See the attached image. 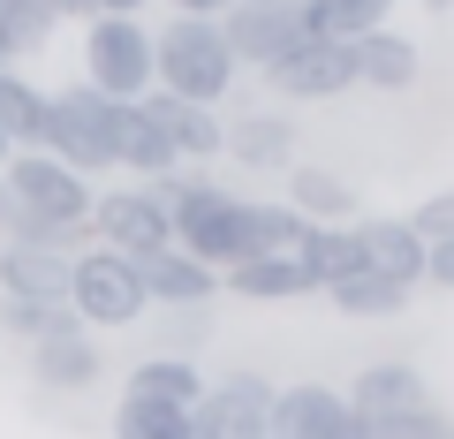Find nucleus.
Listing matches in <instances>:
<instances>
[{
	"instance_id": "2eb2a0df",
	"label": "nucleus",
	"mask_w": 454,
	"mask_h": 439,
	"mask_svg": "<svg viewBox=\"0 0 454 439\" xmlns=\"http://www.w3.org/2000/svg\"><path fill=\"white\" fill-rule=\"evenodd\" d=\"M220 152H235L250 175H288V167H295V129L280 114H243L235 129H227Z\"/></svg>"
},
{
	"instance_id": "f3484780",
	"label": "nucleus",
	"mask_w": 454,
	"mask_h": 439,
	"mask_svg": "<svg viewBox=\"0 0 454 439\" xmlns=\"http://www.w3.org/2000/svg\"><path fill=\"white\" fill-rule=\"evenodd\" d=\"M38 349V379H46L53 394H83L98 379V341L91 325H76V333H53V341H31Z\"/></svg>"
},
{
	"instance_id": "4468645a",
	"label": "nucleus",
	"mask_w": 454,
	"mask_h": 439,
	"mask_svg": "<svg viewBox=\"0 0 454 439\" xmlns=\"http://www.w3.org/2000/svg\"><path fill=\"white\" fill-rule=\"evenodd\" d=\"M340 402L356 409V417H402V409H424V372L417 364H372L356 379V394H340Z\"/></svg>"
},
{
	"instance_id": "39448f33",
	"label": "nucleus",
	"mask_w": 454,
	"mask_h": 439,
	"mask_svg": "<svg viewBox=\"0 0 454 439\" xmlns=\"http://www.w3.org/2000/svg\"><path fill=\"white\" fill-rule=\"evenodd\" d=\"M190 439H273V387L258 372L212 379L190 402Z\"/></svg>"
},
{
	"instance_id": "5701e85b",
	"label": "nucleus",
	"mask_w": 454,
	"mask_h": 439,
	"mask_svg": "<svg viewBox=\"0 0 454 439\" xmlns=\"http://www.w3.org/2000/svg\"><path fill=\"white\" fill-rule=\"evenodd\" d=\"M114 439H190V409L182 402H152V394H121Z\"/></svg>"
},
{
	"instance_id": "a878e982",
	"label": "nucleus",
	"mask_w": 454,
	"mask_h": 439,
	"mask_svg": "<svg viewBox=\"0 0 454 439\" xmlns=\"http://www.w3.org/2000/svg\"><path fill=\"white\" fill-rule=\"evenodd\" d=\"M38 114H46V91L0 68V137H8L16 152H31L38 145Z\"/></svg>"
},
{
	"instance_id": "423d86ee",
	"label": "nucleus",
	"mask_w": 454,
	"mask_h": 439,
	"mask_svg": "<svg viewBox=\"0 0 454 439\" xmlns=\"http://www.w3.org/2000/svg\"><path fill=\"white\" fill-rule=\"evenodd\" d=\"M83 228H91L98 250H114V258H145V250L175 243V235H167V205H160V190H152V182L91 197V220H83Z\"/></svg>"
},
{
	"instance_id": "b1692460",
	"label": "nucleus",
	"mask_w": 454,
	"mask_h": 439,
	"mask_svg": "<svg viewBox=\"0 0 454 439\" xmlns=\"http://www.w3.org/2000/svg\"><path fill=\"white\" fill-rule=\"evenodd\" d=\"M333 310H348V318H394V310L409 303V288L402 280H387V273H372V265H364V273H348V280H333Z\"/></svg>"
},
{
	"instance_id": "9d476101",
	"label": "nucleus",
	"mask_w": 454,
	"mask_h": 439,
	"mask_svg": "<svg viewBox=\"0 0 454 439\" xmlns=\"http://www.w3.org/2000/svg\"><path fill=\"white\" fill-rule=\"evenodd\" d=\"M137 106H145V122L167 137V152H175V160H212V152L227 145V122L212 114V106H197V98H175V91H145Z\"/></svg>"
},
{
	"instance_id": "6e6552de",
	"label": "nucleus",
	"mask_w": 454,
	"mask_h": 439,
	"mask_svg": "<svg viewBox=\"0 0 454 439\" xmlns=\"http://www.w3.org/2000/svg\"><path fill=\"white\" fill-rule=\"evenodd\" d=\"M265 83H273L288 106H318V98H340L348 83H356V68H348V46L340 38H295L280 61L258 68Z\"/></svg>"
},
{
	"instance_id": "20e7f679",
	"label": "nucleus",
	"mask_w": 454,
	"mask_h": 439,
	"mask_svg": "<svg viewBox=\"0 0 454 439\" xmlns=\"http://www.w3.org/2000/svg\"><path fill=\"white\" fill-rule=\"evenodd\" d=\"M0 182H8V197H16L23 212H46V220H61V228H83V220H91V197H98L91 175L61 167L53 152H8Z\"/></svg>"
},
{
	"instance_id": "4be33fe9",
	"label": "nucleus",
	"mask_w": 454,
	"mask_h": 439,
	"mask_svg": "<svg viewBox=\"0 0 454 439\" xmlns=\"http://www.w3.org/2000/svg\"><path fill=\"white\" fill-rule=\"evenodd\" d=\"M121 394H152V402H182L190 409L197 394H205V372H197V357H145Z\"/></svg>"
},
{
	"instance_id": "bb28decb",
	"label": "nucleus",
	"mask_w": 454,
	"mask_h": 439,
	"mask_svg": "<svg viewBox=\"0 0 454 439\" xmlns=\"http://www.w3.org/2000/svg\"><path fill=\"white\" fill-rule=\"evenodd\" d=\"M0 325L23 333V341H53V333H76V310L68 303H31V295H0Z\"/></svg>"
},
{
	"instance_id": "aec40b11",
	"label": "nucleus",
	"mask_w": 454,
	"mask_h": 439,
	"mask_svg": "<svg viewBox=\"0 0 454 439\" xmlns=\"http://www.w3.org/2000/svg\"><path fill=\"white\" fill-rule=\"evenodd\" d=\"M387 16H394V0H303L310 38H340V46H356V38L379 31Z\"/></svg>"
},
{
	"instance_id": "2f4dec72",
	"label": "nucleus",
	"mask_w": 454,
	"mask_h": 439,
	"mask_svg": "<svg viewBox=\"0 0 454 439\" xmlns=\"http://www.w3.org/2000/svg\"><path fill=\"white\" fill-rule=\"evenodd\" d=\"M318 439H372V417H356V409L340 402V417H333V424H325V432H318Z\"/></svg>"
},
{
	"instance_id": "72a5a7b5",
	"label": "nucleus",
	"mask_w": 454,
	"mask_h": 439,
	"mask_svg": "<svg viewBox=\"0 0 454 439\" xmlns=\"http://www.w3.org/2000/svg\"><path fill=\"white\" fill-rule=\"evenodd\" d=\"M91 16H145V0H91Z\"/></svg>"
},
{
	"instance_id": "7c9ffc66",
	"label": "nucleus",
	"mask_w": 454,
	"mask_h": 439,
	"mask_svg": "<svg viewBox=\"0 0 454 439\" xmlns=\"http://www.w3.org/2000/svg\"><path fill=\"white\" fill-rule=\"evenodd\" d=\"M424 280L432 288H454V243H424Z\"/></svg>"
},
{
	"instance_id": "f257e3e1",
	"label": "nucleus",
	"mask_w": 454,
	"mask_h": 439,
	"mask_svg": "<svg viewBox=\"0 0 454 439\" xmlns=\"http://www.w3.org/2000/svg\"><path fill=\"white\" fill-rule=\"evenodd\" d=\"M235 76H243V61L227 53V38H220L212 16H175L160 38H152V91L220 106V98L235 91Z\"/></svg>"
},
{
	"instance_id": "cd10ccee",
	"label": "nucleus",
	"mask_w": 454,
	"mask_h": 439,
	"mask_svg": "<svg viewBox=\"0 0 454 439\" xmlns=\"http://www.w3.org/2000/svg\"><path fill=\"white\" fill-rule=\"evenodd\" d=\"M0 38H8V53L23 61V53H38L53 38V16L38 8V0H0Z\"/></svg>"
},
{
	"instance_id": "a211bd4d",
	"label": "nucleus",
	"mask_w": 454,
	"mask_h": 439,
	"mask_svg": "<svg viewBox=\"0 0 454 439\" xmlns=\"http://www.w3.org/2000/svg\"><path fill=\"white\" fill-rule=\"evenodd\" d=\"M340 417V394L303 379V387H273V439H318Z\"/></svg>"
},
{
	"instance_id": "412c9836",
	"label": "nucleus",
	"mask_w": 454,
	"mask_h": 439,
	"mask_svg": "<svg viewBox=\"0 0 454 439\" xmlns=\"http://www.w3.org/2000/svg\"><path fill=\"white\" fill-rule=\"evenodd\" d=\"M310 273V288H333V280H348V273H364V250H356V228H310V243H303V258H295Z\"/></svg>"
},
{
	"instance_id": "c756f323",
	"label": "nucleus",
	"mask_w": 454,
	"mask_h": 439,
	"mask_svg": "<svg viewBox=\"0 0 454 439\" xmlns=\"http://www.w3.org/2000/svg\"><path fill=\"white\" fill-rule=\"evenodd\" d=\"M409 228H417V243H454V190L424 197V205L409 212Z\"/></svg>"
},
{
	"instance_id": "1a4fd4ad",
	"label": "nucleus",
	"mask_w": 454,
	"mask_h": 439,
	"mask_svg": "<svg viewBox=\"0 0 454 439\" xmlns=\"http://www.w3.org/2000/svg\"><path fill=\"white\" fill-rule=\"evenodd\" d=\"M129 265H137L145 303H167V310H205L212 288H220V273H212V265H197L190 250H175V243L145 250V258H129Z\"/></svg>"
},
{
	"instance_id": "ddd939ff",
	"label": "nucleus",
	"mask_w": 454,
	"mask_h": 439,
	"mask_svg": "<svg viewBox=\"0 0 454 439\" xmlns=\"http://www.w3.org/2000/svg\"><path fill=\"white\" fill-rule=\"evenodd\" d=\"M0 295H31V303H68V258H61V250H23V243H0Z\"/></svg>"
},
{
	"instance_id": "393cba45",
	"label": "nucleus",
	"mask_w": 454,
	"mask_h": 439,
	"mask_svg": "<svg viewBox=\"0 0 454 439\" xmlns=\"http://www.w3.org/2000/svg\"><path fill=\"white\" fill-rule=\"evenodd\" d=\"M250 243H258V258H303L310 220L295 205H250Z\"/></svg>"
},
{
	"instance_id": "f03ea898",
	"label": "nucleus",
	"mask_w": 454,
	"mask_h": 439,
	"mask_svg": "<svg viewBox=\"0 0 454 439\" xmlns=\"http://www.w3.org/2000/svg\"><path fill=\"white\" fill-rule=\"evenodd\" d=\"M83 83L106 98L152 91V31L137 16H91L83 23Z\"/></svg>"
},
{
	"instance_id": "dca6fc26",
	"label": "nucleus",
	"mask_w": 454,
	"mask_h": 439,
	"mask_svg": "<svg viewBox=\"0 0 454 439\" xmlns=\"http://www.w3.org/2000/svg\"><path fill=\"white\" fill-rule=\"evenodd\" d=\"M288 205L303 212L310 228H348L356 220V190L333 167H288Z\"/></svg>"
},
{
	"instance_id": "c9c22d12",
	"label": "nucleus",
	"mask_w": 454,
	"mask_h": 439,
	"mask_svg": "<svg viewBox=\"0 0 454 439\" xmlns=\"http://www.w3.org/2000/svg\"><path fill=\"white\" fill-rule=\"evenodd\" d=\"M8 205H16V197H8V182H0V220H8Z\"/></svg>"
},
{
	"instance_id": "4c0bfd02",
	"label": "nucleus",
	"mask_w": 454,
	"mask_h": 439,
	"mask_svg": "<svg viewBox=\"0 0 454 439\" xmlns=\"http://www.w3.org/2000/svg\"><path fill=\"white\" fill-rule=\"evenodd\" d=\"M8 61H16V53H8V38H0V68H8Z\"/></svg>"
},
{
	"instance_id": "7ed1b4c3",
	"label": "nucleus",
	"mask_w": 454,
	"mask_h": 439,
	"mask_svg": "<svg viewBox=\"0 0 454 439\" xmlns=\"http://www.w3.org/2000/svg\"><path fill=\"white\" fill-rule=\"evenodd\" d=\"M68 310H76L83 325H106V333H121V325L145 318V288H137V265L114 258V250H76L68 258Z\"/></svg>"
},
{
	"instance_id": "e433bc0d",
	"label": "nucleus",
	"mask_w": 454,
	"mask_h": 439,
	"mask_svg": "<svg viewBox=\"0 0 454 439\" xmlns=\"http://www.w3.org/2000/svg\"><path fill=\"white\" fill-rule=\"evenodd\" d=\"M424 8H432V16H447V8H454V0H424Z\"/></svg>"
},
{
	"instance_id": "f704fd0d",
	"label": "nucleus",
	"mask_w": 454,
	"mask_h": 439,
	"mask_svg": "<svg viewBox=\"0 0 454 439\" xmlns=\"http://www.w3.org/2000/svg\"><path fill=\"white\" fill-rule=\"evenodd\" d=\"M46 16H91V0H38Z\"/></svg>"
},
{
	"instance_id": "c85d7f7f",
	"label": "nucleus",
	"mask_w": 454,
	"mask_h": 439,
	"mask_svg": "<svg viewBox=\"0 0 454 439\" xmlns=\"http://www.w3.org/2000/svg\"><path fill=\"white\" fill-rule=\"evenodd\" d=\"M372 439H454V424L439 417L432 402H424V409H402V417H379Z\"/></svg>"
},
{
	"instance_id": "473e14b6",
	"label": "nucleus",
	"mask_w": 454,
	"mask_h": 439,
	"mask_svg": "<svg viewBox=\"0 0 454 439\" xmlns=\"http://www.w3.org/2000/svg\"><path fill=\"white\" fill-rule=\"evenodd\" d=\"M167 8H175V16H227L235 0H167Z\"/></svg>"
},
{
	"instance_id": "9b49d317",
	"label": "nucleus",
	"mask_w": 454,
	"mask_h": 439,
	"mask_svg": "<svg viewBox=\"0 0 454 439\" xmlns=\"http://www.w3.org/2000/svg\"><path fill=\"white\" fill-rule=\"evenodd\" d=\"M348 68H356V83H372V91H409V83L424 76V53H417V38H402L394 23H379V31H364L356 46H348Z\"/></svg>"
},
{
	"instance_id": "0eeeda50",
	"label": "nucleus",
	"mask_w": 454,
	"mask_h": 439,
	"mask_svg": "<svg viewBox=\"0 0 454 439\" xmlns=\"http://www.w3.org/2000/svg\"><path fill=\"white\" fill-rule=\"evenodd\" d=\"M212 23H220L227 53H235L243 68H265V61H280L295 38H310L303 0H235V8H227V16H212Z\"/></svg>"
},
{
	"instance_id": "58836bf2",
	"label": "nucleus",
	"mask_w": 454,
	"mask_h": 439,
	"mask_svg": "<svg viewBox=\"0 0 454 439\" xmlns=\"http://www.w3.org/2000/svg\"><path fill=\"white\" fill-rule=\"evenodd\" d=\"M8 152H16V145H8V137H0V167H8Z\"/></svg>"
},
{
	"instance_id": "6ab92c4d",
	"label": "nucleus",
	"mask_w": 454,
	"mask_h": 439,
	"mask_svg": "<svg viewBox=\"0 0 454 439\" xmlns=\"http://www.w3.org/2000/svg\"><path fill=\"white\" fill-rule=\"evenodd\" d=\"M227 288L243 295V303H288V295H318L310 288V273L295 258H243L227 265Z\"/></svg>"
},
{
	"instance_id": "f8f14e48",
	"label": "nucleus",
	"mask_w": 454,
	"mask_h": 439,
	"mask_svg": "<svg viewBox=\"0 0 454 439\" xmlns=\"http://www.w3.org/2000/svg\"><path fill=\"white\" fill-rule=\"evenodd\" d=\"M348 228H356V250H364L372 273L402 280V288H417V280H424V243H417L409 220H348Z\"/></svg>"
}]
</instances>
